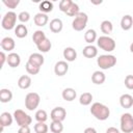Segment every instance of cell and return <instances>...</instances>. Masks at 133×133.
Returning <instances> with one entry per match:
<instances>
[{
    "label": "cell",
    "mask_w": 133,
    "mask_h": 133,
    "mask_svg": "<svg viewBox=\"0 0 133 133\" xmlns=\"http://www.w3.org/2000/svg\"><path fill=\"white\" fill-rule=\"evenodd\" d=\"M90 113L99 121H106L110 115V109L99 102H95L90 107Z\"/></svg>",
    "instance_id": "6da1fadb"
},
{
    "label": "cell",
    "mask_w": 133,
    "mask_h": 133,
    "mask_svg": "<svg viewBox=\"0 0 133 133\" xmlns=\"http://www.w3.org/2000/svg\"><path fill=\"white\" fill-rule=\"evenodd\" d=\"M97 63L102 70H108L111 69L116 64V57L111 54H104L100 55L97 58Z\"/></svg>",
    "instance_id": "7a4b0ae2"
},
{
    "label": "cell",
    "mask_w": 133,
    "mask_h": 133,
    "mask_svg": "<svg viewBox=\"0 0 133 133\" xmlns=\"http://www.w3.org/2000/svg\"><path fill=\"white\" fill-rule=\"evenodd\" d=\"M97 45L100 49H102L105 52H112L116 46L114 39L108 35H102V36L98 37Z\"/></svg>",
    "instance_id": "3957f363"
},
{
    "label": "cell",
    "mask_w": 133,
    "mask_h": 133,
    "mask_svg": "<svg viewBox=\"0 0 133 133\" xmlns=\"http://www.w3.org/2000/svg\"><path fill=\"white\" fill-rule=\"evenodd\" d=\"M17 23V14L15 11H7L1 21V26L5 30H11L16 28Z\"/></svg>",
    "instance_id": "277c9868"
},
{
    "label": "cell",
    "mask_w": 133,
    "mask_h": 133,
    "mask_svg": "<svg viewBox=\"0 0 133 133\" xmlns=\"http://www.w3.org/2000/svg\"><path fill=\"white\" fill-rule=\"evenodd\" d=\"M14 119L16 121L17 125L19 127L22 126H29L32 123V118L29 114H27L22 109H17L14 112Z\"/></svg>",
    "instance_id": "5b68a950"
},
{
    "label": "cell",
    "mask_w": 133,
    "mask_h": 133,
    "mask_svg": "<svg viewBox=\"0 0 133 133\" xmlns=\"http://www.w3.org/2000/svg\"><path fill=\"white\" fill-rule=\"evenodd\" d=\"M88 22V17L85 12H79L72 22V27L75 31H82Z\"/></svg>",
    "instance_id": "8992f818"
},
{
    "label": "cell",
    "mask_w": 133,
    "mask_h": 133,
    "mask_svg": "<svg viewBox=\"0 0 133 133\" xmlns=\"http://www.w3.org/2000/svg\"><path fill=\"white\" fill-rule=\"evenodd\" d=\"M39 102L41 97L37 92H28L25 97V107L30 111L35 110L39 105Z\"/></svg>",
    "instance_id": "52a82bcc"
},
{
    "label": "cell",
    "mask_w": 133,
    "mask_h": 133,
    "mask_svg": "<svg viewBox=\"0 0 133 133\" xmlns=\"http://www.w3.org/2000/svg\"><path fill=\"white\" fill-rule=\"evenodd\" d=\"M121 130L124 133L133 132V116L131 113L126 112L121 116Z\"/></svg>",
    "instance_id": "ba28073f"
},
{
    "label": "cell",
    "mask_w": 133,
    "mask_h": 133,
    "mask_svg": "<svg viewBox=\"0 0 133 133\" xmlns=\"http://www.w3.org/2000/svg\"><path fill=\"white\" fill-rule=\"evenodd\" d=\"M65 116H66V111L63 107H55L51 110V113H50V117L52 121L62 122L64 121Z\"/></svg>",
    "instance_id": "9c48e42d"
},
{
    "label": "cell",
    "mask_w": 133,
    "mask_h": 133,
    "mask_svg": "<svg viewBox=\"0 0 133 133\" xmlns=\"http://www.w3.org/2000/svg\"><path fill=\"white\" fill-rule=\"evenodd\" d=\"M68 71H69V64L64 60H59L54 65V73L58 77L64 76L68 73Z\"/></svg>",
    "instance_id": "30bf717a"
},
{
    "label": "cell",
    "mask_w": 133,
    "mask_h": 133,
    "mask_svg": "<svg viewBox=\"0 0 133 133\" xmlns=\"http://www.w3.org/2000/svg\"><path fill=\"white\" fill-rule=\"evenodd\" d=\"M0 46H1V48H2L3 51L9 52V51H12V50L15 49L16 43H15V39H14L12 37L6 36V37L2 38V41H1V43H0Z\"/></svg>",
    "instance_id": "8fae6325"
},
{
    "label": "cell",
    "mask_w": 133,
    "mask_h": 133,
    "mask_svg": "<svg viewBox=\"0 0 133 133\" xmlns=\"http://www.w3.org/2000/svg\"><path fill=\"white\" fill-rule=\"evenodd\" d=\"M28 62L33 64V65H35V66L41 68L44 64L45 59H44V56L42 54H39V53H32L29 56V58H28Z\"/></svg>",
    "instance_id": "7c38bea8"
},
{
    "label": "cell",
    "mask_w": 133,
    "mask_h": 133,
    "mask_svg": "<svg viewBox=\"0 0 133 133\" xmlns=\"http://www.w3.org/2000/svg\"><path fill=\"white\" fill-rule=\"evenodd\" d=\"M7 64L10 66V68H17L20 65L21 63V57L18 53H15V52H11L7 55Z\"/></svg>",
    "instance_id": "4fadbf2b"
},
{
    "label": "cell",
    "mask_w": 133,
    "mask_h": 133,
    "mask_svg": "<svg viewBox=\"0 0 133 133\" xmlns=\"http://www.w3.org/2000/svg\"><path fill=\"white\" fill-rule=\"evenodd\" d=\"M49 28L53 33H59L63 28V23H62V21L60 19L55 18V19L50 21Z\"/></svg>",
    "instance_id": "5bb4252c"
},
{
    "label": "cell",
    "mask_w": 133,
    "mask_h": 133,
    "mask_svg": "<svg viewBox=\"0 0 133 133\" xmlns=\"http://www.w3.org/2000/svg\"><path fill=\"white\" fill-rule=\"evenodd\" d=\"M119 104L123 108H131L133 106V97L129 94H124L119 97Z\"/></svg>",
    "instance_id": "9a60e30c"
},
{
    "label": "cell",
    "mask_w": 133,
    "mask_h": 133,
    "mask_svg": "<svg viewBox=\"0 0 133 133\" xmlns=\"http://www.w3.org/2000/svg\"><path fill=\"white\" fill-rule=\"evenodd\" d=\"M82 54L86 58H95L98 55V49L94 45H87V46H85L83 48Z\"/></svg>",
    "instance_id": "2e32d148"
},
{
    "label": "cell",
    "mask_w": 133,
    "mask_h": 133,
    "mask_svg": "<svg viewBox=\"0 0 133 133\" xmlns=\"http://www.w3.org/2000/svg\"><path fill=\"white\" fill-rule=\"evenodd\" d=\"M62 55H63V58H64L66 61H70V62L76 60V58H77V52H76V50H75L74 48H72V47H66V48H64Z\"/></svg>",
    "instance_id": "e0dca14e"
},
{
    "label": "cell",
    "mask_w": 133,
    "mask_h": 133,
    "mask_svg": "<svg viewBox=\"0 0 133 133\" xmlns=\"http://www.w3.org/2000/svg\"><path fill=\"white\" fill-rule=\"evenodd\" d=\"M61 96H62V99H63V100L68 101V102H72V101H74V100L76 99L77 92H76V90H75L74 88H72V87H66V88H64V89L62 90Z\"/></svg>",
    "instance_id": "ac0fdd59"
},
{
    "label": "cell",
    "mask_w": 133,
    "mask_h": 133,
    "mask_svg": "<svg viewBox=\"0 0 133 133\" xmlns=\"http://www.w3.org/2000/svg\"><path fill=\"white\" fill-rule=\"evenodd\" d=\"M14 115H11L9 112H2L0 115V124L1 127H9L12 124Z\"/></svg>",
    "instance_id": "d6986e66"
},
{
    "label": "cell",
    "mask_w": 133,
    "mask_h": 133,
    "mask_svg": "<svg viewBox=\"0 0 133 133\" xmlns=\"http://www.w3.org/2000/svg\"><path fill=\"white\" fill-rule=\"evenodd\" d=\"M48 20H49V18H48V16H47V14H43V12L36 14V15L34 16V18H33L34 24H35L36 26H39V27L45 26V25L48 23Z\"/></svg>",
    "instance_id": "ffe728a7"
},
{
    "label": "cell",
    "mask_w": 133,
    "mask_h": 133,
    "mask_svg": "<svg viewBox=\"0 0 133 133\" xmlns=\"http://www.w3.org/2000/svg\"><path fill=\"white\" fill-rule=\"evenodd\" d=\"M133 26V18L130 15H125L121 20V27L123 30H130Z\"/></svg>",
    "instance_id": "44dd1931"
},
{
    "label": "cell",
    "mask_w": 133,
    "mask_h": 133,
    "mask_svg": "<svg viewBox=\"0 0 133 133\" xmlns=\"http://www.w3.org/2000/svg\"><path fill=\"white\" fill-rule=\"evenodd\" d=\"M105 80H106V76H105V74H104L103 72H101V71H96V72H94L92 75H91V81H92V83H95V84H97V85L103 84V83L105 82Z\"/></svg>",
    "instance_id": "7402d4cb"
},
{
    "label": "cell",
    "mask_w": 133,
    "mask_h": 133,
    "mask_svg": "<svg viewBox=\"0 0 133 133\" xmlns=\"http://www.w3.org/2000/svg\"><path fill=\"white\" fill-rule=\"evenodd\" d=\"M18 86L22 89H27L31 86V78L28 75H23L18 80Z\"/></svg>",
    "instance_id": "603a6c76"
},
{
    "label": "cell",
    "mask_w": 133,
    "mask_h": 133,
    "mask_svg": "<svg viewBox=\"0 0 133 133\" xmlns=\"http://www.w3.org/2000/svg\"><path fill=\"white\" fill-rule=\"evenodd\" d=\"M15 34H16V36L17 37H19V38H24L25 36H27V34H28V29H27V27H26V25H24V24H18L17 26H16V28H15Z\"/></svg>",
    "instance_id": "cb8c5ba5"
},
{
    "label": "cell",
    "mask_w": 133,
    "mask_h": 133,
    "mask_svg": "<svg viewBox=\"0 0 133 133\" xmlns=\"http://www.w3.org/2000/svg\"><path fill=\"white\" fill-rule=\"evenodd\" d=\"M12 99V92L8 88H2L0 89V101L2 103H8Z\"/></svg>",
    "instance_id": "d4e9b609"
},
{
    "label": "cell",
    "mask_w": 133,
    "mask_h": 133,
    "mask_svg": "<svg viewBox=\"0 0 133 133\" xmlns=\"http://www.w3.org/2000/svg\"><path fill=\"white\" fill-rule=\"evenodd\" d=\"M84 39H85V42L87 44L92 45V43L98 39L96 30L95 29H88V30H86V32L84 33Z\"/></svg>",
    "instance_id": "484cf974"
},
{
    "label": "cell",
    "mask_w": 133,
    "mask_h": 133,
    "mask_svg": "<svg viewBox=\"0 0 133 133\" xmlns=\"http://www.w3.org/2000/svg\"><path fill=\"white\" fill-rule=\"evenodd\" d=\"M36 47H37V49H38L39 52H42V53H47V52H49V51L51 50V48H52V43H51V41L47 37V38L44 39L42 43H39Z\"/></svg>",
    "instance_id": "4316f807"
},
{
    "label": "cell",
    "mask_w": 133,
    "mask_h": 133,
    "mask_svg": "<svg viewBox=\"0 0 133 133\" xmlns=\"http://www.w3.org/2000/svg\"><path fill=\"white\" fill-rule=\"evenodd\" d=\"M100 28H101V31H102L105 35H108V34H110V33L112 32V30H113V25H112V23H111L110 21L104 20V21L101 23Z\"/></svg>",
    "instance_id": "83f0119b"
},
{
    "label": "cell",
    "mask_w": 133,
    "mask_h": 133,
    "mask_svg": "<svg viewBox=\"0 0 133 133\" xmlns=\"http://www.w3.org/2000/svg\"><path fill=\"white\" fill-rule=\"evenodd\" d=\"M46 38H47V36H46L45 32L42 31V30H36V31H34L33 34H32V41H33V43H34L36 46H37L39 43H42L44 39H46Z\"/></svg>",
    "instance_id": "f1b7e54d"
},
{
    "label": "cell",
    "mask_w": 133,
    "mask_h": 133,
    "mask_svg": "<svg viewBox=\"0 0 133 133\" xmlns=\"http://www.w3.org/2000/svg\"><path fill=\"white\" fill-rule=\"evenodd\" d=\"M39 10L43 14H48V12L52 11L53 10V3L51 1H48V0L41 2L39 3Z\"/></svg>",
    "instance_id": "f546056e"
},
{
    "label": "cell",
    "mask_w": 133,
    "mask_h": 133,
    "mask_svg": "<svg viewBox=\"0 0 133 133\" xmlns=\"http://www.w3.org/2000/svg\"><path fill=\"white\" fill-rule=\"evenodd\" d=\"M92 101V95L90 92H83L79 98V103L83 106H88Z\"/></svg>",
    "instance_id": "4dcf8cb0"
},
{
    "label": "cell",
    "mask_w": 133,
    "mask_h": 133,
    "mask_svg": "<svg viewBox=\"0 0 133 133\" xmlns=\"http://www.w3.org/2000/svg\"><path fill=\"white\" fill-rule=\"evenodd\" d=\"M50 131H51L52 133H61V132L63 131L62 122L52 121V123L50 124Z\"/></svg>",
    "instance_id": "1f68e13d"
},
{
    "label": "cell",
    "mask_w": 133,
    "mask_h": 133,
    "mask_svg": "<svg viewBox=\"0 0 133 133\" xmlns=\"http://www.w3.org/2000/svg\"><path fill=\"white\" fill-rule=\"evenodd\" d=\"M33 129H34L35 133H48V130H49L46 123H42V122H37L34 125Z\"/></svg>",
    "instance_id": "d6a6232c"
},
{
    "label": "cell",
    "mask_w": 133,
    "mask_h": 133,
    "mask_svg": "<svg viewBox=\"0 0 133 133\" xmlns=\"http://www.w3.org/2000/svg\"><path fill=\"white\" fill-rule=\"evenodd\" d=\"M35 119L37 122H42V123H45L47 119H48V114L46 112V110L44 109H39L35 112V115H34Z\"/></svg>",
    "instance_id": "836d02e7"
},
{
    "label": "cell",
    "mask_w": 133,
    "mask_h": 133,
    "mask_svg": "<svg viewBox=\"0 0 133 133\" xmlns=\"http://www.w3.org/2000/svg\"><path fill=\"white\" fill-rule=\"evenodd\" d=\"M80 12V10H79V5L77 4V3H75V2H73L72 3V5L70 6V8H69V10L65 12L68 16H70V17H76L78 14Z\"/></svg>",
    "instance_id": "e575fe53"
},
{
    "label": "cell",
    "mask_w": 133,
    "mask_h": 133,
    "mask_svg": "<svg viewBox=\"0 0 133 133\" xmlns=\"http://www.w3.org/2000/svg\"><path fill=\"white\" fill-rule=\"evenodd\" d=\"M25 69H26V72H27L28 74H30V75H36V74L39 73V70H41V68L35 66V65L29 63L28 61H27L26 64H25Z\"/></svg>",
    "instance_id": "d590c367"
},
{
    "label": "cell",
    "mask_w": 133,
    "mask_h": 133,
    "mask_svg": "<svg viewBox=\"0 0 133 133\" xmlns=\"http://www.w3.org/2000/svg\"><path fill=\"white\" fill-rule=\"evenodd\" d=\"M72 3H73L72 0H61L59 2V10L65 14L69 10V8L72 5Z\"/></svg>",
    "instance_id": "8d00e7d4"
},
{
    "label": "cell",
    "mask_w": 133,
    "mask_h": 133,
    "mask_svg": "<svg viewBox=\"0 0 133 133\" xmlns=\"http://www.w3.org/2000/svg\"><path fill=\"white\" fill-rule=\"evenodd\" d=\"M2 3H3L5 6H7L8 8L14 9V8H16V7L19 5L20 0H2Z\"/></svg>",
    "instance_id": "74e56055"
},
{
    "label": "cell",
    "mask_w": 133,
    "mask_h": 133,
    "mask_svg": "<svg viewBox=\"0 0 133 133\" xmlns=\"http://www.w3.org/2000/svg\"><path fill=\"white\" fill-rule=\"evenodd\" d=\"M18 19L20 22L22 23H26L30 20V14L28 11H21L19 15H18Z\"/></svg>",
    "instance_id": "f35d334b"
},
{
    "label": "cell",
    "mask_w": 133,
    "mask_h": 133,
    "mask_svg": "<svg viewBox=\"0 0 133 133\" xmlns=\"http://www.w3.org/2000/svg\"><path fill=\"white\" fill-rule=\"evenodd\" d=\"M124 83L128 89H133V75H127L125 77Z\"/></svg>",
    "instance_id": "ab89813d"
},
{
    "label": "cell",
    "mask_w": 133,
    "mask_h": 133,
    "mask_svg": "<svg viewBox=\"0 0 133 133\" xmlns=\"http://www.w3.org/2000/svg\"><path fill=\"white\" fill-rule=\"evenodd\" d=\"M18 133H30V128L29 126H22L19 128Z\"/></svg>",
    "instance_id": "60d3db41"
},
{
    "label": "cell",
    "mask_w": 133,
    "mask_h": 133,
    "mask_svg": "<svg viewBox=\"0 0 133 133\" xmlns=\"http://www.w3.org/2000/svg\"><path fill=\"white\" fill-rule=\"evenodd\" d=\"M0 59H1V68L4 65V63H5V61H7V56L5 55V53H4V51H2L1 53H0Z\"/></svg>",
    "instance_id": "b9f144b4"
},
{
    "label": "cell",
    "mask_w": 133,
    "mask_h": 133,
    "mask_svg": "<svg viewBox=\"0 0 133 133\" xmlns=\"http://www.w3.org/2000/svg\"><path fill=\"white\" fill-rule=\"evenodd\" d=\"M106 133H119V131L116 128H114V127H109L106 130Z\"/></svg>",
    "instance_id": "7bdbcfd3"
},
{
    "label": "cell",
    "mask_w": 133,
    "mask_h": 133,
    "mask_svg": "<svg viewBox=\"0 0 133 133\" xmlns=\"http://www.w3.org/2000/svg\"><path fill=\"white\" fill-rule=\"evenodd\" d=\"M83 133H97V130L95 128H92V127H88V128H86L84 130Z\"/></svg>",
    "instance_id": "ee69618b"
},
{
    "label": "cell",
    "mask_w": 133,
    "mask_h": 133,
    "mask_svg": "<svg viewBox=\"0 0 133 133\" xmlns=\"http://www.w3.org/2000/svg\"><path fill=\"white\" fill-rule=\"evenodd\" d=\"M130 51H131V52L133 53V43H132V44L130 45Z\"/></svg>",
    "instance_id": "f6af8a7d"
}]
</instances>
